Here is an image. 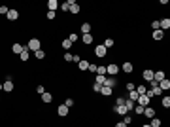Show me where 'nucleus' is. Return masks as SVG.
Here are the masks:
<instances>
[{
    "mask_svg": "<svg viewBox=\"0 0 170 127\" xmlns=\"http://www.w3.org/2000/svg\"><path fill=\"white\" fill-rule=\"evenodd\" d=\"M27 49L28 51H38V49H42V42H40V38H30L27 44Z\"/></svg>",
    "mask_w": 170,
    "mask_h": 127,
    "instance_id": "1",
    "label": "nucleus"
},
{
    "mask_svg": "<svg viewBox=\"0 0 170 127\" xmlns=\"http://www.w3.org/2000/svg\"><path fill=\"white\" fill-rule=\"evenodd\" d=\"M136 104L144 106V108L151 104V93H149V89H148V93H145V95H140V97H138V101H136Z\"/></svg>",
    "mask_w": 170,
    "mask_h": 127,
    "instance_id": "2",
    "label": "nucleus"
},
{
    "mask_svg": "<svg viewBox=\"0 0 170 127\" xmlns=\"http://www.w3.org/2000/svg\"><path fill=\"white\" fill-rule=\"evenodd\" d=\"M106 74H108V76H115V74H119V65L110 63V65L106 66Z\"/></svg>",
    "mask_w": 170,
    "mask_h": 127,
    "instance_id": "3",
    "label": "nucleus"
},
{
    "mask_svg": "<svg viewBox=\"0 0 170 127\" xmlns=\"http://www.w3.org/2000/svg\"><path fill=\"white\" fill-rule=\"evenodd\" d=\"M106 53H108V49H106V47L102 46V44H98V46L95 47V55H96V57H98V59L106 57Z\"/></svg>",
    "mask_w": 170,
    "mask_h": 127,
    "instance_id": "4",
    "label": "nucleus"
},
{
    "mask_svg": "<svg viewBox=\"0 0 170 127\" xmlns=\"http://www.w3.org/2000/svg\"><path fill=\"white\" fill-rule=\"evenodd\" d=\"M121 70H123L125 74H131V72H134V65H132L131 61H125L123 65H121Z\"/></svg>",
    "mask_w": 170,
    "mask_h": 127,
    "instance_id": "5",
    "label": "nucleus"
},
{
    "mask_svg": "<svg viewBox=\"0 0 170 127\" xmlns=\"http://www.w3.org/2000/svg\"><path fill=\"white\" fill-rule=\"evenodd\" d=\"M13 89H15V84H13L11 80H6V82L2 84V91H6V93H11Z\"/></svg>",
    "mask_w": 170,
    "mask_h": 127,
    "instance_id": "6",
    "label": "nucleus"
},
{
    "mask_svg": "<svg viewBox=\"0 0 170 127\" xmlns=\"http://www.w3.org/2000/svg\"><path fill=\"white\" fill-rule=\"evenodd\" d=\"M46 6H47V11H57L60 4H59V0H47Z\"/></svg>",
    "mask_w": 170,
    "mask_h": 127,
    "instance_id": "7",
    "label": "nucleus"
},
{
    "mask_svg": "<svg viewBox=\"0 0 170 127\" xmlns=\"http://www.w3.org/2000/svg\"><path fill=\"white\" fill-rule=\"evenodd\" d=\"M155 114H157V112H155V108H153L151 104L144 108V116H145V118H149V120H151V118H155Z\"/></svg>",
    "mask_w": 170,
    "mask_h": 127,
    "instance_id": "8",
    "label": "nucleus"
},
{
    "mask_svg": "<svg viewBox=\"0 0 170 127\" xmlns=\"http://www.w3.org/2000/svg\"><path fill=\"white\" fill-rule=\"evenodd\" d=\"M68 4H70V10H68V11H70V13H79V4L78 2H76V0H68Z\"/></svg>",
    "mask_w": 170,
    "mask_h": 127,
    "instance_id": "9",
    "label": "nucleus"
},
{
    "mask_svg": "<svg viewBox=\"0 0 170 127\" xmlns=\"http://www.w3.org/2000/svg\"><path fill=\"white\" fill-rule=\"evenodd\" d=\"M81 42L85 44V46H91V44L95 42V36H93L91 32H89V34H81Z\"/></svg>",
    "mask_w": 170,
    "mask_h": 127,
    "instance_id": "10",
    "label": "nucleus"
},
{
    "mask_svg": "<svg viewBox=\"0 0 170 127\" xmlns=\"http://www.w3.org/2000/svg\"><path fill=\"white\" fill-rule=\"evenodd\" d=\"M159 89L163 91V93L170 89V80H168V78H164V80H161V82H159Z\"/></svg>",
    "mask_w": 170,
    "mask_h": 127,
    "instance_id": "11",
    "label": "nucleus"
},
{
    "mask_svg": "<svg viewBox=\"0 0 170 127\" xmlns=\"http://www.w3.org/2000/svg\"><path fill=\"white\" fill-rule=\"evenodd\" d=\"M113 112H115V114H119V116H125V114H129V110L127 108H125V104H119V106H113Z\"/></svg>",
    "mask_w": 170,
    "mask_h": 127,
    "instance_id": "12",
    "label": "nucleus"
},
{
    "mask_svg": "<svg viewBox=\"0 0 170 127\" xmlns=\"http://www.w3.org/2000/svg\"><path fill=\"white\" fill-rule=\"evenodd\" d=\"M68 110H70V108H68L66 104H59V108H57V114H59L60 118H64V116H68Z\"/></svg>",
    "mask_w": 170,
    "mask_h": 127,
    "instance_id": "13",
    "label": "nucleus"
},
{
    "mask_svg": "<svg viewBox=\"0 0 170 127\" xmlns=\"http://www.w3.org/2000/svg\"><path fill=\"white\" fill-rule=\"evenodd\" d=\"M40 99H42V101H44V102H46V104H49V102H51V101H53V95H51V93H49V91H44V93H42V95H40Z\"/></svg>",
    "mask_w": 170,
    "mask_h": 127,
    "instance_id": "14",
    "label": "nucleus"
},
{
    "mask_svg": "<svg viewBox=\"0 0 170 127\" xmlns=\"http://www.w3.org/2000/svg\"><path fill=\"white\" fill-rule=\"evenodd\" d=\"M6 17H8V21H17V19H19V11L17 10H10Z\"/></svg>",
    "mask_w": 170,
    "mask_h": 127,
    "instance_id": "15",
    "label": "nucleus"
},
{
    "mask_svg": "<svg viewBox=\"0 0 170 127\" xmlns=\"http://www.w3.org/2000/svg\"><path fill=\"white\" fill-rule=\"evenodd\" d=\"M142 78H144L145 82H151L153 80V70L151 68H145L144 72H142Z\"/></svg>",
    "mask_w": 170,
    "mask_h": 127,
    "instance_id": "16",
    "label": "nucleus"
},
{
    "mask_svg": "<svg viewBox=\"0 0 170 127\" xmlns=\"http://www.w3.org/2000/svg\"><path fill=\"white\" fill-rule=\"evenodd\" d=\"M115 84H117V80H115V76H106V82H104V85L106 87H115Z\"/></svg>",
    "mask_w": 170,
    "mask_h": 127,
    "instance_id": "17",
    "label": "nucleus"
},
{
    "mask_svg": "<svg viewBox=\"0 0 170 127\" xmlns=\"http://www.w3.org/2000/svg\"><path fill=\"white\" fill-rule=\"evenodd\" d=\"M72 46H74V44H72L70 40H68V38H64V40H60V47H63L64 51H70V49H72Z\"/></svg>",
    "mask_w": 170,
    "mask_h": 127,
    "instance_id": "18",
    "label": "nucleus"
},
{
    "mask_svg": "<svg viewBox=\"0 0 170 127\" xmlns=\"http://www.w3.org/2000/svg\"><path fill=\"white\" fill-rule=\"evenodd\" d=\"M159 27H161V30H163V32H164V30H168L170 29V19L166 17V19H161V21H159Z\"/></svg>",
    "mask_w": 170,
    "mask_h": 127,
    "instance_id": "19",
    "label": "nucleus"
},
{
    "mask_svg": "<svg viewBox=\"0 0 170 127\" xmlns=\"http://www.w3.org/2000/svg\"><path fill=\"white\" fill-rule=\"evenodd\" d=\"M163 36H164V32H163V30H151V38H153V40H157V42H159V40H163Z\"/></svg>",
    "mask_w": 170,
    "mask_h": 127,
    "instance_id": "20",
    "label": "nucleus"
},
{
    "mask_svg": "<svg viewBox=\"0 0 170 127\" xmlns=\"http://www.w3.org/2000/svg\"><path fill=\"white\" fill-rule=\"evenodd\" d=\"M23 49H25V46H21L19 42H15L13 46H11V51H13L15 55H21V51H23Z\"/></svg>",
    "mask_w": 170,
    "mask_h": 127,
    "instance_id": "21",
    "label": "nucleus"
},
{
    "mask_svg": "<svg viewBox=\"0 0 170 127\" xmlns=\"http://www.w3.org/2000/svg\"><path fill=\"white\" fill-rule=\"evenodd\" d=\"M100 95H102V97H112V95H113V89H112V87L102 85V89H100Z\"/></svg>",
    "mask_w": 170,
    "mask_h": 127,
    "instance_id": "22",
    "label": "nucleus"
},
{
    "mask_svg": "<svg viewBox=\"0 0 170 127\" xmlns=\"http://www.w3.org/2000/svg\"><path fill=\"white\" fill-rule=\"evenodd\" d=\"M89 65H91V63H89L87 59H81V61L78 63V68H79V70H83V72H85V70H89Z\"/></svg>",
    "mask_w": 170,
    "mask_h": 127,
    "instance_id": "23",
    "label": "nucleus"
},
{
    "mask_svg": "<svg viewBox=\"0 0 170 127\" xmlns=\"http://www.w3.org/2000/svg\"><path fill=\"white\" fill-rule=\"evenodd\" d=\"M164 78H166V76H164V72H163V70H157V72H153V80H155L157 84H159L161 80H164Z\"/></svg>",
    "mask_w": 170,
    "mask_h": 127,
    "instance_id": "24",
    "label": "nucleus"
},
{
    "mask_svg": "<svg viewBox=\"0 0 170 127\" xmlns=\"http://www.w3.org/2000/svg\"><path fill=\"white\" fill-rule=\"evenodd\" d=\"M19 59H21V63H27L28 59H30V53H28V49H27V46H25V49L21 51V55H19Z\"/></svg>",
    "mask_w": 170,
    "mask_h": 127,
    "instance_id": "25",
    "label": "nucleus"
},
{
    "mask_svg": "<svg viewBox=\"0 0 170 127\" xmlns=\"http://www.w3.org/2000/svg\"><path fill=\"white\" fill-rule=\"evenodd\" d=\"M79 30H81V34H89V32H91V23H87V21H85L83 25L79 27Z\"/></svg>",
    "mask_w": 170,
    "mask_h": 127,
    "instance_id": "26",
    "label": "nucleus"
},
{
    "mask_svg": "<svg viewBox=\"0 0 170 127\" xmlns=\"http://www.w3.org/2000/svg\"><path fill=\"white\" fill-rule=\"evenodd\" d=\"M113 44H115V42H113V38H110V36H108V38H104L102 46L106 47V49H110V47H113Z\"/></svg>",
    "mask_w": 170,
    "mask_h": 127,
    "instance_id": "27",
    "label": "nucleus"
},
{
    "mask_svg": "<svg viewBox=\"0 0 170 127\" xmlns=\"http://www.w3.org/2000/svg\"><path fill=\"white\" fill-rule=\"evenodd\" d=\"M138 97H140V95H138V93H136V89H132V91H129V95H127V99H131V101H132V102H136V101H138Z\"/></svg>",
    "mask_w": 170,
    "mask_h": 127,
    "instance_id": "28",
    "label": "nucleus"
},
{
    "mask_svg": "<svg viewBox=\"0 0 170 127\" xmlns=\"http://www.w3.org/2000/svg\"><path fill=\"white\" fill-rule=\"evenodd\" d=\"M134 104H136V102H132L131 99H125V108H127L129 112H132V110H134Z\"/></svg>",
    "mask_w": 170,
    "mask_h": 127,
    "instance_id": "29",
    "label": "nucleus"
},
{
    "mask_svg": "<svg viewBox=\"0 0 170 127\" xmlns=\"http://www.w3.org/2000/svg\"><path fill=\"white\" fill-rule=\"evenodd\" d=\"M34 57L38 59V61H44V59H46V51H44V49H38V51H34Z\"/></svg>",
    "mask_w": 170,
    "mask_h": 127,
    "instance_id": "30",
    "label": "nucleus"
},
{
    "mask_svg": "<svg viewBox=\"0 0 170 127\" xmlns=\"http://www.w3.org/2000/svg\"><path fill=\"white\" fill-rule=\"evenodd\" d=\"M136 93H138V95H145V93H148V87H145L144 84H142V85H136Z\"/></svg>",
    "mask_w": 170,
    "mask_h": 127,
    "instance_id": "31",
    "label": "nucleus"
},
{
    "mask_svg": "<svg viewBox=\"0 0 170 127\" xmlns=\"http://www.w3.org/2000/svg\"><path fill=\"white\" fill-rule=\"evenodd\" d=\"M161 104H163V108H170V97H163L161 99Z\"/></svg>",
    "mask_w": 170,
    "mask_h": 127,
    "instance_id": "32",
    "label": "nucleus"
},
{
    "mask_svg": "<svg viewBox=\"0 0 170 127\" xmlns=\"http://www.w3.org/2000/svg\"><path fill=\"white\" fill-rule=\"evenodd\" d=\"M96 74H98V76H106V66H96Z\"/></svg>",
    "mask_w": 170,
    "mask_h": 127,
    "instance_id": "33",
    "label": "nucleus"
},
{
    "mask_svg": "<svg viewBox=\"0 0 170 127\" xmlns=\"http://www.w3.org/2000/svg\"><path fill=\"white\" fill-rule=\"evenodd\" d=\"M132 112H136V116H140V114H144V106L134 104V110H132Z\"/></svg>",
    "mask_w": 170,
    "mask_h": 127,
    "instance_id": "34",
    "label": "nucleus"
},
{
    "mask_svg": "<svg viewBox=\"0 0 170 127\" xmlns=\"http://www.w3.org/2000/svg\"><path fill=\"white\" fill-rule=\"evenodd\" d=\"M151 127H161V120L159 118H151V123H149Z\"/></svg>",
    "mask_w": 170,
    "mask_h": 127,
    "instance_id": "35",
    "label": "nucleus"
},
{
    "mask_svg": "<svg viewBox=\"0 0 170 127\" xmlns=\"http://www.w3.org/2000/svg\"><path fill=\"white\" fill-rule=\"evenodd\" d=\"M95 82H96V84H100V85H104V82H106V76H98V74H96Z\"/></svg>",
    "mask_w": 170,
    "mask_h": 127,
    "instance_id": "36",
    "label": "nucleus"
},
{
    "mask_svg": "<svg viewBox=\"0 0 170 127\" xmlns=\"http://www.w3.org/2000/svg\"><path fill=\"white\" fill-rule=\"evenodd\" d=\"M78 38H79V36H78V34H76V32H72V34H68V40H70L72 44H76V42H78Z\"/></svg>",
    "mask_w": 170,
    "mask_h": 127,
    "instance_id": "37",
    "label": "nucleus"
},
{
    "mask_svg": "<svg viewBox=\"0 0 170 127\" xmlns=\"http://www.w3.org/2000/svg\"><path fill=\"white\" fill-rule=\"evenodd\" d=\"M72 57H74V55H72L70 51H66V53H64V57H63V59H64V63H72Z\"/></svg>",
    "mask_w": 170,
    "mask_h": 127,
    "instance_id": "38",
    "label": "nucleus"
},
{
    "mask_svg": "<svg viewBox=\"0 0 170 127\" xmlns=\"http://www.w3.org/2000/svg\"><path fill=\"white\" fill-rule=\"evenodd\" d=\"M46 17L49 19V21H53V19L57 17V11H46Z\"/></svg>",
    "mask_w": 170,
    "mask_h": 127,
    "instance_id": "39",
    "label": "nucleus"
},
{
    "mask_svg": "<svg viewBox=\"0 0 170 127\" xmlns=\"http://www.w3.org/2000/svg\"><path fill=\"white\" fill-rule=\"evenodd\" d=\"M59 8H60V11H68V10H70V4H68V2H63Z\"/></svg>",
    "mask_w": 170,
    "mask_h": 127,
    "instance_id": "40",
    "label": "nucleus"
},
{
    "mask_svg": "<svg viewBox=\"0 0 170 127\" xmlns=\"http://www.w3.org/2000/svg\"><path fill=\"white\" fill-rule=\"evenodd\" d=\"M123 123H125V125H129V123H132V118H131V116H129V114H125V116H123Z\"/></svg>",
    "mask_w": 170,
    "mask_h": 127,
    "instance_id": "41",
    "label": "nucleus"
},
{
    "mask_svg": "<svg viewBox=\"0 0 170 127\" xmlns=\"http://www.w3.org/2000/svg\"><path fill=\"white\" fill-rule=\"evenodd\" d=\"M125 87H127V91H132V89H136V84H132V82H127V84H125Z\"/></svg>",
    "mask_w": 170,
    "mask_h": 127,
    "instance_id": "42",
    "label": "nucleus"
},
{
    "mask_svg": "<svg viewBox=\"0 0 170 127\" xmlns=\"http://www.w3.org/2000/svg\"><path fill=\"white\" fill-rule=\"evenodd\" d=\"M8 11H10L8 6H0V15H8Z\"/></svg>",
    "mask_w": 170,
    "mask_h": 127,
    "instance_id": "43",
    "label": "nucleus"
},
{
    "mask_svg": "<svg viewBox=\"0 0 170 127\" xmlns=\"http://www.w3.org/2000/svg\"><path fill=\"white\" fill-rule=\"evenodd\" d=\"M100 89H102V85L95 82V84H93V91H95V93H100Z\"/></svg>",
    "mask_w": 170,
    "mask_h": 127,
    "instance_id": "44",
    "label": "nucleus"
},
{
    "mask_svg": "<svg viewBox=\"0 0 170 127\" xmlns=\"http://www.w3.org/2000/svg\"><path fill=\"white\" fill-rule=\"evenodd\" d=\"M63 104H66V106H68V108H70V106H74V99H70V97H68V99H66V101H64V102H63Z\"/></svg>",
    "mask_w": 170,
    "mask_h": 127,
    "instance_id": "45",
    "label": "nucleus"
},
{
    "mask_svg": "<svg viewBox=\"0 0 170 127\" xmlns=\"http://www.w3.org/2000/svg\"><path fill=\"white\" fill-rule=\"evenodd\" d=\"M125 99H127V97H117L115 99V104L117 106H119V104H125Z\"/></svg>",
    "mask_w": 170,
    "mask_h": 127,
    "instance_id": "46",
    "label": "nucleus"
},
{
    "mask_svg": "<svg viewBox=\"0 0 170 127\" xmlns=\"http://www.w3.org/2000/svg\"><path fill=\"white\" fill-rule=\"evenodd\" d=\"M159 21H151V30H159Z\"/></svg>",
    "mask_w": 170,
    "mask_h": 127,
    "instance_id": "47",
    "label": "nucleus"
},
{
    "mask_svg": "<svg viewBox=\"0 0 170 127\" xmlns=\"http://www.w3.org/2000/svg\"><path fill=\"white\" fill-rule=\"evenodd\" d=\"M44 91H46V89H44V85H42V84H40V85H36V93H38V95H42Z\"/></svg>",
    "mask_w": 170,
    "mask_h": 127,
    "instance_id": "48",
    "label": "nucleus"
},
{
    "mask_svg": "<svg viewBox=\"0 0 170 127\" xmlns=\"http://www.w3.org/2000/svg\"><path fill=\"white\" fill-rule=\"evenodd\" d=\"M96 66H98V65H89V72H91V74H96Z\"/></svg>",
    "mask_w": 170,
    "mask_h": 127,
    "instance_id": "49",
    "label": "nucleus"
},
{
    "mask_svg": "<svg viewBox=\"0 0 170 127\" xmlns=\"http://www.w3.org/2000/svg\"><path fill=\"white\" fill-rule=\"evenodd\" d=\"M79 61H81V57H79V55H78V53H76V55H74V57H72V63H76V65H78V63H79Z\"/></svg>",
    "mask_w": 170,
    "mask_h": 127,
    "instance_id": "50",
    "label": "nucleus"
},
{
    "mask_svg": "<svg viewBox=\"0 0 170 127\" xmlns=\"http://www.w3.org/2000/svg\"><path fill=\"white\" fill-rule=\"evenodd\" d=\"M149 85H151V87H157V85H159V84H157L155 80H151V82H149ZM151 87H149V89H151Z\"/></svg>",
    "mask_w": 170,
    "mask_h": 127,
    "instance_id": "51",
    "label": "nucleus"
},
{
    "mask_svg": "<svg viewBox=\"0 0 170 127\" xmlns=\"http://www.w3.org/2000/svg\"><path fill=\"white\" fill-rule=\"evenodd\" d=\"M115 127H127V125H125L123 121H117V123H115Z\"/></svg>",
    "mask_w": 170,
    "mask_h": 127,
    "instance_id": "52",
    "label": "nucleus"
},
{
    "mask_svg": "<svg viewBox=\"0 0 170 127\" xmlns=\"http://www.w3.org/2000/svg\"><path fill=\"white\" fill-rule=\"evenodd\" d=\"M142 127H151V125H149V123H145V125H142Z\"/></svg>",
    "mask_w": 170,
    "mask_h": 127,
    "instance_id": "53",
    "label": "nucleus"
},
{
    "mask_svg": "<svg viewBox=\"0 0 170 127\" xmlns=\"http://www.w3.org/2000/svg\"><path fill=\"white\" fill-rule=\"evenodd\" d=\"M0 91H2V84H0Z\"/></svg>",
    "mask_w": 170,
    "mask_h": 127,
    "instance_id": "54",
    "label": "nucleus"
}]
</instances>
